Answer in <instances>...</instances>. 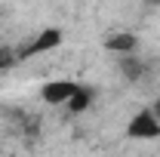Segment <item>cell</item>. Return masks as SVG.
Segmentation results:
<instances>
[{
  "mask_svg": "<svg viewBox=\"0 0 160 157\" xmlns=\"http://www.w3.org/2000/svg\"><path fill=\"white\" fill-rule=\"evenodd\" d=\"M0 46H3V37H0Z\"/></svg>",
  "mask_w": 160,
  "mask_h": 157,
  "instance_id": "9c48e42d",
  "label": "cell"
},
{
  "mask_svg": "<svg viewBox=\"0 0 160 157\" xmlns=\"http://www.w3.org/2000/svg\"><path fill=\"white\" fill-rule=\"evenodd\" d=\"M123 136L129 139V142H157L160 139V120L151 114V108H139L129 117Z\"/></svg>",
  "mask_w": 160,
  "mask_h": 157,
  "instance_id": "7a4b0ae2",
  "label": "cell"
},
{
  "mask_svg": "<svg viewBox=\"0 0 160 157\" xmlns=\"http://www.w3.org/2000/svg\"><path fill=\"white\" fill-rule=\"evenodd\" d=\"M148 108H151V114H154V117L160 120V96L154 99V102H151V105H148Z\"/></svg>",
  "mask_w": 160,
  "mask_h": 157,
  "instance_id": "ba28073f",
  "label": "cell"
},
{
  "mask_svg": "<svg viewBox=\"0 0 160 157\" xmlns=\"http://www.w3.org/2000/svg\"><path fill=\"white\" fill-rule=\"evenodd\" d=\"M92 102H96V86H89V83H80L77 93H74V99L65 105L71 114H83V111H89L92 108Z\"/></svg>",
  "mask_w": 160,
  "mask_h": 157,
  "instance_id": "5b68a950",
  "label": "cell"
},
{
  "mask_svg": "<svg viewBox=\"0 0 160 157\" xmlns=\"http://www.w3.org/2000/svg\"><path fill=\"white\" fill-rule=\"evenodd\" d=\"M62 43H65V31H62L59 25H46V28H40L37 34H31V37L22 43L19 49V62L25 59H37V56H46V53H52V49H59Z\"/></svg>",
  "mask_w": 160,
  "mask_h": 157,
  "instance_id": "6da1fadb",
  "label": "cell"
},
{
  "mask_svg": "<svg viewBox=\"0 0 160 157\" xmlns=\"http://www.w3.org/2000/svg\"><path fill=\"white\" fill-rule=\"evenodd\" d=\"M77 86H80V80H46L40 86V99L46 105H68L77 93Z\"/></svg>",
  "mask_w": 160,
  "mask_h": 157,
  "instance_id": "3957f363",
  "label": "cell"
},
{
  "mask_svg": "<svg viewBox=\"0 0 160 157\" xmlns=\"http://www.w3.org/2000/svg\"><path fill=\"white\" fill-rule=\"evenodd\" d=\"M117 71H120L126 80H132V83H136V80L145 77V71H148V62L142 59V53H139V56H126V59H117Z\"/></svg>",
  "mask_w": 160,
  "mask_h": 157,
  "instance_id": "8992f818",
  "label": "cell"
},
{
  "mask_svg": "<svg viewBox=\"0 0 160 157\" xmlns=\"http://www.w3.org/2000/svg\"><path fill=\"white\" fill-rule=\"evenodd\" d=\"M12 65H19V53H16V46H0V71L3 68H12Z\"/></svg>",
  "mask_w": 160,
  "mask_h": 157,
  "instance_id": "52a82bcc",
  "label": "cell"
},
{
  "mask_svg": "<svg viewBox=\"0 0 160 157\" xmlns=\"http://www.w3.org/2000/svg\"><path fill=\"white\" fill-rule=\"evenodd\" d=\"M102 46H105L108 53H114L117 59H126V56H139L142 40H139V34H132V31H114V34H108V37L102 40Z\"/></svg>",
  "mask_w": 160,
  "mask_h": 157,
  "instance_id": "277c9868",
  "label": "cell"
}]
</instances>
